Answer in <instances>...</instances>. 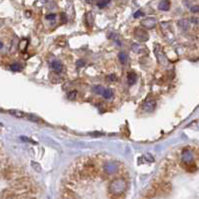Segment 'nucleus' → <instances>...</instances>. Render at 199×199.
Returning <instances> with one entry per match:
<instances>
[{
	"instance_id": "nucleus-1",
	"label": "nucleus",
	"mask_w": 199,
	"mask_h": 199,
	"mask_svg": "<svg viewBox=\"0 0 199 199\" xmlns=\"http://www.w3.org/2000/svg\"><path fill=\"white\" fill-rule=\"evenodd\" d=\"M127 186H128L127 180H125L124 177H119V178L113 179L111 182V184L109 186V191L111 194L116 195V197H119L121 194L125 192Z\"/></svg>"
},
{
	"instance_id": "nucleus-2",
	"label": "nucleus",
	"mask_w": 199,
	"mask_h": 199,
	"mask_svg": "<svg viewBox=\"0 0 199 199\" xmlns=\"http://www.w3.org/2000/svg\"><path fill=\"white\" fill-rule=\"evenodd\" d=\"M117 170H119V163L117 161H108L104 165V171L109 175L115 174Z\"/></svg>"
},
{
	"instance_id": "nucleus-3",
	"label": "nucleus",
	"mask_w": 199,
	"mask_h": 199,
	"mask_svg": "<svg viewBox=\"0 0 199 199\" xmlns=\"http://www.w3.org/2000/svg\"><path fill=\"white\" fill-rule=\"evenodd\" d=\"M135 35H136V37L139 39L140 41H141V42H145V41H147V40H148L147 33L144 30L141 29V28H136Z\"/></svg>"
},
{
	"instance_id": "nucleus-4",
	"label": "nucleus",
	"mask_w": 199,
	"mask_h": 199,
	"mask_svg": "<svg viewBox=\"0 0 199 199\" xmlns=\"http://www.w3.org/2000/svg\"><path fill=\"white\" fill-rule=\"evenodd\" d=\"M144 111L147 112V113H151L154 111V109H155V101L153 100H147L145 103L144 104Z\"/></svg>"
},
{
	"instance_id": "nucleus-5",
	"label": "nucleus",
	"mask_w": 199,
	"mask_h": 199,
	"mask_svg": "<svg viewBox=\"0 0 199 199\" xmlns=\"http://www.w3.org/2000/svg\"><path fill=\"white\" fill-rule=\"evenodd\" d=\"M155 25H156V20L154 18L145 19L141 22V26H144L145 28H149V29H151V28H153Z\"/></svg>"
},
{
	"instance_id": "nucleus-6",
	"label": "nucleus",
	"mask_w": 199,
	"mask_h": 199,
	"mask_svg": "<svg viewBox=\"0 0 199 199\" xmlns=\"http://www.w3.org/2000/svg\"><path fill=\"white\" fill-rule=\"evenodd\" d=\"M127 79H128V84L132 86V85L136 84V80H137V75L136 74L135 72H128Z\"/></svg>"
},
{
	"instance_id": "nucleus-7",
	"label": "nucleus",
	"mask_w": 199,
	"mask_h": 199,
	"mask_svg": "<svg viewBox=\"0 0 199 199\" xmlns=\"http://www.w3.org/2000/svg\"><path fill=\"white\" fill-rule=\"evenodd\" d=\"M170 8V2L169 0H162L158 4V9L162 11H167Z\"/></svg>"
},
{
	"instance_id": "nucleus-8",
	"label": "nucleus",
	"mask_w": 199,
	"mask_h": 199,
	"mask_svg": "<svg viewBox=\"0 0 199 199\" xmlns=\"http://www.w3.org/2000/svg\"><path fill=\"white\" fill-rule=\"evenodd\" d=\"M52 69H53V71L59 73V72L62 71L63 65L59 60H55V61H53V62H52Z\"/></svg>"
},
{
	"instance_id": "nucleus-9",
	"label": "nucleus",
	"mask_w": 199,
	"mask_h": 199,
	"mask_svg": "<svg viewBox=\"0 0 199 199\" xmlns=\"http://www.w3.org/2000/svg\"><path fill=\"white\" fill-rule=\"evenodd\" d=\"M101 96H103L105 99L109 100V99H112L113 97V92L112 89H109V88L105 89V91H104L103 95H101Z\"/></svg>"
},
{
	"instance_id": "nucleus-10",
	"label": "nucleus",
	"mask_w": 199,
	"mask_h": 199,
	"mask_svg": "<svg viewBox=\"0 0 199 199\" xmlns=\"http://www.w3.org/2000/svg\"><path fill=\"white\" fill-rule=\"evenodd\" d=\"M86 23L89 27H92L94 25V17H93V14L91 12H89L87 14V17H86Z\"/></svg>"
},
{
	"instance_id": "nucleus-11",
	"label": "nucleus",
	"mask_w": 199,
	"mask_h": 199,
	"mask_svg": "<svg viewBox=\"0 0 199 199\" xmlns=\"http://www.w3.org/2000/svg\"><path fill=\"white\" fill-rule=\"evenodd\" d=\"M119 60H120V62L121 63V64H125L127 63V61H128V56H127V54L125 53H124V52H121V53H119Z\"/></svg>"
},
{
	"instance_id": "nucleus-12",
	"label": "nucleus",
	"mask_w": 199,
	"mask_h": 199,
	"mask_svg": "<svg viewBox=\"0 0 199 199\" xmlns=\"http://www.w3.org/2000/svg\"><path fill=\"white\" fill-rule=\"evenodd\" d=\"M93 89H94V92L98 95H103V93L105 91V88L103 86H100V85L99 86H95Z\"/></svg>"
},
{
	"instance_id": "nucleus-13",
	"label": "nucleus",
	"mask_w": 199,
	"mask_h": 199,
	"mask_svg": "<svg viewBox=\"0 0 199 199\" xmlns=\"http://www.w3.org/2000/svg\"><path fill=\"white\" fill-rule=\"evenodd\" d=\"M28 117V119H29L31 121H34V123H41V119H40L39 117H37V116H35V115H28L27 116Z\"/></svg>"
},
{
	"instance_id": "nucleus-14",
	"label": "nucleus",
	"mask_w": 199,
	"mask_h": 199,
	"mask_svg": "<svg viewBox=\"0 0 199 199\" xmlns=\"http://www.w3.org/2000/svg\"><path fill=\"white\" fill-rule=\"evenodd\" d=\"M28 46V41L27 40H22L21 42L19 43V49L21 51H24Z\"/></svg>"
},
{
	"instance_id": "nucleus-15",
	"label": "nucleus",
	"mask_w": 199,
	"mask_h": 199,
	"mask_svg": "<svg viewBox=\"0 0 199 199\" xmlns=\"http://www.w3.org/2000/svg\"><path fill=\"white\" fill-rule=\"evenodd\" d=\"M111 2V0H99L98 1V6L100 8H104L108 5V4Z\"/></svg>"
},
{
	"instance_id": "nucleus-16",
	"label": "nucleus",
	"mask_w": 199,
	"mask_h": 199,
	"mask_svg": "<svg viewBox=\"0 0 199 199\" xmlns=\"http://www.w3.org/2000/svg\"><path fill=\"white\" fill-rule=\"evenodd\" d=\"M21 65L18 64V63H15V64H12L11 65V70L14 71V72H18V71H21Z\"/></svg>"
},
{
	"instance_id": "nucleus-17",
	"label": "nucleus",
	"mask_w": 199,
	"mask_h": 199,
	"mask_svg": "<svg viewBox=\"0 0 199 199\" xmlns=\"http://www.w3.org/2000/svg\"><path fill=\"white\" fill-rule=\"evenodd\" d=\"M9 113H11V115H13L17 117H24V113L20 111H13V109H11V111H9Z\"/></svg>"
},
{
	"instance_id": "nucleus-18",
	"label": "nucleus",
	"mask_w": 199,
	"mask_h": 199,
	"mask_svg": "<svg viewBox=\"0 0 199 199\" xmlns=\"http://www.w3.org/2000/svg\"><path fill=\"white\" fill-rule=\"evenodd\" d=\"M77 95H78L77 91H72V92H70V93L68 94V98L70 99V100H75L76 97H77Z\"/></svg>"
},
{
	"instance_id": "nucleus-19",
	"label": "nucleus",
	"mask_w": 199,
	"mask_h": 199,
	"mask_svg": "<svg viewBox=\"0 0 199 199\" xmlns=\"http://www.w3.org/2000/svg\"><path fill=\"white\" fill-rule=\"evenodd\" d=\"M32 166H33V168L36 170V171H38V172L41 171V166H40V165L37 163V162L32 161Z\"/></svg>"
},
{
	"instance_id": "nucleus-20",
	"label": "nucleus",
	"mask_w": 199,
	"mask_h": 199,
	"mask_svg": "<svg viewBox=\"0 0 199 199\" xmlns=\"http://www.w3.org/2000/svg\"><path fill=\"white\" fill-rule=\"evenodd\" d=\"M117 76L115 75V74H111L109 76H108V78H107V80H108V82H115V81H117Z\"/></svg>"
},
{
	"instance_id": "nucleus-21",
	"label": "nucleus",
	"mask_w": 199,
	"mask_h": 199,
	"mask_svg": "<svg viewBox=\"0 0 199 199\" xmlns=\"http://www.w3.org/2000/svg\"><path fill=\"white\" fill-rule=\"evenodd\" d=\"M56 18V14H48L46 15V19L47 20H55Z\"/></svg>"
},
{
	"instance_id": "nucleus-22",
	"label": "nucleus",
	"mask_w": 199,
	"mask_h": 199,
	"mask_svg": "<svg viewBox=\"0 0 199 199\" xmlns=\"http://www.w3.org/2000/svg\"><path fill=\"white\" fill-rule=\"evenodd\" d=\"M143 15H144L143 12L139 10V11H136L135 14H133V17H135V18H139V17H140V16H143Z\"/></svg>"
},
{
	"instance_id": "nucleus-23",
	"label": "nucleus",
	"mask_w": 199,
	"mask_h": 199,
	"mask_svg": "<svg viewBox=\"0 0 199 199\" xmlns=\"http://www.w3.org/2000/svg\"><path fill=\"white\" fill-rule=\"evenodd\" d=\"M85 65V61L84 60H78L77 61V67H83Z\"/></svg>"
},
{
	"instance_id": "nucleus-24",
	"label": "nucleus",
	"mask_w": 199,
	"mask_h": 199,
	"mask_svg": "<svg viewBox=\"0 0 199 199\" xmlns=\"http://www.w3.org/2000/svg\"><path fill=\"white\" fill-rule=\"evenodd\" d=\"M21 140H24V141H29V143H32V144H36L35 141H33V140H32L31 139H28V137H25V136H21Z\"/></svg>"
},
{
	"instance_id": "nucleus-25",
	"label": "nucleus",
	"mask_w": 199,
	"mask_h": 199,
	"mask_svg": "<svg viewBox=\"0 0 199 199\" xmlns=\"http://www.w3.org/2000/svg\"><path fill=\"white\" fill-rule=\"evenodd\" d=\"M191 11H192V12H197V11H199V7H192V8H191Z\"/></svg>"
},
{
	"instance_id": "nucleus-26",
	"label": "nucleus",
	"mask_w": 199,
	"mask_h": 199,
	"mask_svg": "<svg viewBox=\"0 0 199 199\" xmlns=\"http://www.w3.org/2000/svg\"><path fill=\"white\" fill-rule=\"evenodd\" d=\"M2 46H3V44H2L1 42H0V49H1V48H2Z\"/></svg>"
}]
</instances>
